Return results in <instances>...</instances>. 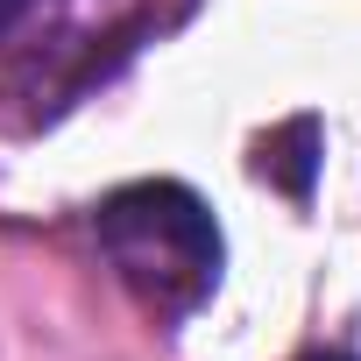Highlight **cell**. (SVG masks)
I'll return each mask as SVG.
<instances>
[{
    "label": "cell",
    "instance_id": "cell-1",
    "mask_svg": "<svg viewBox=\"0 0 361 361\" xmlns=\"http://www.w3.org/2000/svg\"><path fill=\"white\" fill-rule=\"evenodd\" d=\"M106 262L121 269V283L156 305L163 319H185L192 305L213 298L220 283V227L206 213L199 192L149 177V185H121L114 199H99L92 213Z\"/></svg>",
    "mask_w": 361,
    "mask_h": 361
},
{
    "label": "cell",
    "instance_id": "cell-2",
    "mask_svg": "<svg viewBox=\"0 0 361 361\" xmlns=\"http://www.w3.org/2000/svg\"><path fill=\"white\" fill-rule=\"evenodd\" d=\"M29 8H36V0H0V29H15V22H22Z\"/></svg>",
    "mask_w": 361,
    "mask_h": 361
},
{
    "label": "cell",
    "instance_id": "cell-3",
    "mask_svg": "<svg viewBox=\"0 0 361 361\" xmlns=\"http://www.w3.org/2000/svg\"><path fill=\"white\" fill-rule=\"evenodd\" d=\"M305 361H354V354H305Z\"/></svg>",
    "mask_w": 361,
    "mask_h": 361
}]
</instances>
